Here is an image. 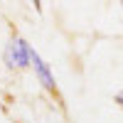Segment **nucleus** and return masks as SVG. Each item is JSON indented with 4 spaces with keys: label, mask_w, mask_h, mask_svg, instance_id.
Here are the masks:
<instances>
[{
    "label": "nucleus",
    "mask_w": 123,
    "mask_h": 123,
    "mask_svg": "<svg viewBox=\"0 0 123 123\" xmlns=\"http://www.w3.org/2000/svg\"><path fill=\"white\" fill-rule=\"evenodd\" d=\"M30 52H32V47H30L25 39H12V42L7 44L5 49V62H7V67H17V69H22V67H30Z\"/></svg>",
    "instance_id": "1"
},
{
    "label": "nucleus",
    "mask_w": 123,
    "mask_h": 123,
    "mask_svg": "<svg viewBox=\"0 0 123 123\" xmlns=\"http://www.w3.org/2000/svg\"><path fill=\"white\" fill-rule=\"evenodd\" d=\"M30 64L35 67V71H37V79L42 81V86L47 89V91H57V84H54V76H52V71H49V67L42 62V57H39L35 49L30 52Z\"/></svg>",
    "instance_id": "2"
},
{
    "label": "nucleus",
    "mask_w": 123,
    "mask_h": 123,
    "mask_svg": "<svg viewBox=\"0 0 123 123\" xmlns=\"http://www.w3.org/2000/svg\"><path fill=\"white\" fill-rule=\"evenodd\" d=\"M116 101H118V104L123 106V94H116Z\"/></svg>",
    "instance_id": "3"
}]
</instances>
